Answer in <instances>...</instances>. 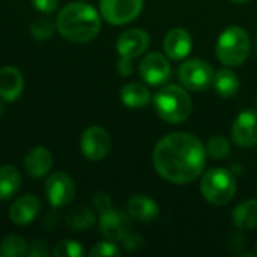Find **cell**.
Segmentation results:
<instances>
[{
	"label": "cell",
	"mask_w": 257,
	"mask_h": 257,
	"mask_svg": "<svg viewBox=\"0 0 257 257\" xmlns=\"http://www.w3.org/2000/svg\"><path fill=\"white\" fill-rule=\"evenodd\" d=\"M205 145L190 133H170L155 146L152 163L157 173L173 184L182 185L196 181L206 167Z\"/></svg>",
	"instance_id": "1"
},
{
	"label": "cell",
	"mask_w": 257,
	"mask_h": 257,
	"mask_svg": "<svg viewBox=\"0 0 257 257\" xmlns=\"http://www.w3.org/2000/svg\"><path fill=\"white\" fill-rule=\"evenodd\" d=\"M56 27L65 39L75 44H84L98 36L101 30V17L92 5L74 2L59 11Z\"/></svg>",
	"instance_id": "2"
},
{
	"label": "cell",
	"mask_w": 257,
	"mask_h": 257,
	"mask_svg": "<svg viewBox=\"0 0 257 257\" xmlns=\"http://www.w3.org/2000/svg\"><path fill=\"white\" fill-rule=\"evenodd\" d=\"M154 107L157 114L164 122L178 125L190 117L193 110V101L182 84H169L161 87L155 93Z\"/></svg>",
	"instance_id": "3"
},
{
	"label": "cell",
	"mask_w": 257,
	"mask_h": 257,
	"mask_svg": "<svg viewBox=\"0 0 257 257\" xmlns=\"http://www.w3.org/2000/svg\"><path fill=\"white\" fill-rule=\"evenodd\" d=\"M217 59L227 68H238L250 56V36L241 26H229L217 39Z\"/></svg>",
	"instance_id": "4"
},
{
	"label": "cell",
	"mask_w": 257,
	"mask_h": 257,
	"mask_svg": "<svg viewBox=\"0 0 257 257\" xmlns=\"http://www.w3.org/2000/svg\"><path fill=\"white\" fill-rule=\"evenodd\" d=\"M200 193L203 199L215 206H224L232 202L236 193L235 176L223 167H214L202 173Z\"/></svg>",
	"instance_id": "5"
},
{
	"label": "cell",
	"mask_w": 257,
	"mask_h": 257,
	"mask_svg": "<svg viewBox=\"0 0 257 257\" xmlns=\"http://www.w3.org/2000/svg\"><path fill=\"white\" fill-rule=\"evenodd\" d=\"M214 69L212 66L202 60V59H188L182 62L178 68V78L179 83L193 92H203L206 90L214 80Z\"/></svg>",
	"instance_id": "6"
},
{
	"label": "cell",
	"mask_w": 257,
	"mask_h": 257,
	"mask_svg": "<svg viewBox=\"0 0 257 257\" xmlns=\"http://www.w3.org/2000/svg\"><path fill=\"white\" fill-rule=\"evenodd\" d=\"M143 11V0H101V17L113 24L123 26L134 21Z\"/></svg>",
	"instance_id": "7"
},
{
	"label": "cell",
	"mask_w": 257,
	"mask_h": 257,
	"mask_svg": "<svg viewBox=\"0 0 257 257\" xmlns=\"http://www.w3.org/2000/svg\"><path fill=\"white\" fill-rule=\"evenodd\" d=\"M99 233L111 242L123 241V238L133 232V218L114 208H110L104 212H101L99 221H98Z\"/></svg>",
	"instance_id": "8"
},
{
	"label": "cell",
	"mask_w": 257,
	"mask_h": 257,
	"mask_svg": "<svg viewBox=\"0 0 257 257\" xmlns=\"http://www.w3.org/2000/svg\"><path fill=\"white\" fill-rule=\"evenodd\" d=\"M80 149L89 161H101L111 151V137L101 126H89L81 134Z\"/></svg>",
	"instance_id": "9"
},
{
	"label": "cell",
	"mask_w": 257,
	"mask_h": 257,
	"mask_svg": "<svg viewBox=\"0 0 257 257\" xmlns=\"http://www.w3.org/2000/svg\"><path fill=\"white\" fill-rule=\"evenodd\" d=\"M139 74L142 80L149 86H163L169 81L172 75V66L169 59L161 53H149L146 54L140 65Z\"/></svg>",
	"instance_id": "10"
},
{
	"label": "cell",
	"mask_w": 257,
	"mask_h": 257,
	"mask_svg": "<svg viewBox=\"0 0 257 257\" xmlns=\"http://www.w3.org/2000/svg\"><path fill=\"white\" fill-rule=\"evenodd\" d=\"M232 142L244 149L254 148L257 145V110H242L232 123L230 128Z\"/></svg>",
	"instance_id": "11"
},
{
	"label": "cell",
	"mask_w": 257,
	"mask_h": 257,
	"mask_svg": "<svg viewBox=\"0 0 257 257\" xmlns=\"http://www.w3.org/2000/svg\"><path fill=\"white\" fill-rule=\"evenodd\" d=\"M44 191L53 208H62L72 202L75 196V184L69 175L57 172L48 176Z\"/></svg>",
	"instance_id": "12"
},
{
	"label": "cell",
	"mask_w": 257,
	"mask_h": 257,
	"mask_svg": "<svg viewBox=\"0 0 257 257\" xmlns=\"http://www.w3.org/2000/svg\"><path fill=\"white\" fill-rule=\"evenodd\" d=\"M151 45V36L143 29H128L125 30L116 42V50L119 56L136 59L146 53Z\"/></svg>",
	"instance_id": "13"
},
{
	"label": "cell",
	"mask_w": 257,
	"mask_h": 257,
	"mask_svg": "<svg viewBox=\"0 0 257 257\" xmlns=\"http://www.w3.org/2000/svg\"><path fill=\"white\" fill-rule=\"evenodd\" d=\"M164 53L172 60H184L193 50V38L184 27H175L164 38Z\"/></svg>",
	"instance_id": "14"
},
{
	"label": "cell",
	"mask_w": 257,
	"mask_h": 257,
	"mask_svg": "<svg viewBox=\"0 0 257 257\" xmlns=\"http://www.w3.org/2000/svg\"><path fill=\"white\" fill-rule=\"evenodd\" d=\"M126 211H128V215L133 218V221H137L142 224L152 223L160 215L158 203L146 194L131 196L126 203Z\"/></svg>",
	"instance_id": "15"
},
{
	"label": "cell",
	"mask_w": 257,
	"mask_h": 257,
	"mask_svg": "<svg viewBox=\"0 0 257 257\" xmlns=\"http://www.w3.org/2000/svg\"><path fill=\"white\" fill-rule=\"evenodd\" d=\"M39 209V199L35 194H24L12 203L9 209V218L15 226H27L36 218Z\"/></svg>",
	"instance_id": "16"
},
{
	"label": "cell",
	"mask_w": 257,
	"mask_h": 257,
	"mask_svg": "<svg viewBox=\"0 0 257 257\" xmlns=\"http://www.w3.org/2000/svg\"><path fill=\"white\" fill-rule=\"evenodd\" d=\"M24 89V78L14 66H3L0 69V99L6 102L17 101Z\"/></svg>",
	"instance_id": "17"
},
{
	"label": "cell",
	"mask_w": 257,
	"mask_h": 257,
	"mask_svg": "<svg viewBox=\"0 0 257 257\" xmlns=\"http://www.w3.org/2000/svg\"><path fill=\"white\" fill-rule=\"evenodd\" d=\"M53 167V155L44 146H35L24 158V169L30 178H42Z\"/></svg>",
	"instance_id": "18"
},
{
	"label": "cell",
	"mask_w": 257,
	"mask_h": 257,
	"mask_svg": "<svg viewBox=\"0 0 257 257\" xmlns=\"http://www.w3.org/2000/svg\"><path fill=\"white\" fill-rule=\"evenodd\" d=\"M232 224L244 232V230H253L257 227V199H250L245 202H241L235 206L232 212Z\"/></svg>",
	"instance_id": "19"
},
{
	"label": "cell",
	"mask_w": 257,
	"mask_h": 257,
	"mask_svg": "<svg viewBox=\"0 0 257 257\" xmlns=\"http://www.w3.org/2000/svg\"><path fill=\"white\" fill-rule=\"evenodd\" d=\"M212 86L218 96L221 98H232L239 90V78L230 68H221L214 74Z\"/></svg>",
	"instance_id": "20"
},
{
	"label": "cell",
	"mask_w": 257,
	"mask_h": 257,
	"mask_svg": "<svg viewBox=\"0 0 257 257\" xmlns=\"http://www.w3.org/2000/svg\"><path fill=\"white\" fill-rule=\"evenodd\" d=\"M120 101L130 108H142L149 104L151 92L142 83H128L120 90Z\"/></svg>",
	"instance_id": "21"
},
{
	"label": "cell",
	"mask_w": 257,
	"mask_h": 257,
	"mask_svg": "<svg viewBox=\"0 0 257 257\" xmlns=\"http://www.w3.org/2000/svg\"><path fill=\"white\" fill-rule=\"evenodd\" d=\"M21 187V175L15 166L6 164L0 167V200H9Z\"/></svg>",
	"instance_id": "22"
},
{
	"label": "cell",
	"mask_w": 257,
	"mask_h": 257,
	"mask_svg": "<svg viewBox=\"0 0 257 257\" xmlns=\"http://www.w3.org/2000/svg\"><path fill=\"white\" fill-rule=\"evenodd\" d=\"M95 221H96L95 212L90 208H86V206L74 208L66 215V223L74 230H87V229L93 227Z\"/></svg>",
	"instance_id": "23"
},
{
	"label": "cell",
	"mask_w": 257,
	"mask_h": 257,
	"mask_svg": "<svg viewBox=\"0 0 257 257\" xmlns=\"http://www.w3.org/2000/svg\"><path fill=\"white\" fill-rule=\"evenodd\" d=\"M29 245L20 235H8L0 242V257H21L27 254Z\"/></svg>",
	"instance_id": "24"
},
{
	"label": "cell",
	"mask_w": 257,
	"mask_h": 257,
	"mask_svg": "<svg viewBox=\"0 0 257 257\" xmlns=\"http://www.w3.org/2000/svg\"><path fill=\"white\" fill-rule=\"evenodd\" d=\"M205 149L212 160H223L230 154V142L224 136H212L205 145Z\"/></svg>",
	"instance_id": "25"
},
{
	"label": "cell",
	"mask_w": 257,
	"mask_h": 257,
	"mask_svg": "<svg viewBox=\"0 0 257 257\" xmlns=\"http://www.w3.org/2000/svg\"><path fill=\"white\" fill-rule=\"evenodd\" d=\"M83 254H84L83 245L74 239L60 241L53 250V256L54 257H81Z\"/></svg>",
	"instance_id": "26"
},
{
	"label": "cell",
	"mask_w": 257,
	"mask_h": 257,
	"mask_svg": "<svg viewBox=\"0 0 257 257\" xmlns=\"http://www.w3.org/2000/svg\"><path fill=\"white\" fill-rule=\"evenodd\" d=\"M56 29L57 27L50 20H36L30 27V35L38 41H45L54 35Z\"/></svg>",
	"instance_id": "27"
},
{
	"label": "cell",
	"mask_w": 257,
	"mask_h": 257,
	"mask_svg": "<svg viewBox=\"0 0 257 257\" xmlns=\"http://www.w3.org/2000/svg\"><path fill=\"white\" fill-rule=\"evenodd\" d=\"M119 254H120V250L117 248V245L111 241H107V239L104 242L93 245V248L89 253L90 257H116Z\"/></svg>",
	"instance_id": "28"
},
{
	"label": "cell",
	"mask_w": 257,
	"mask_h": 257,
	"mask_svg": "<svg viewBox=\"0 0 257 257\" xmlns=\"http://www.w3.org/2000/svg\"><path fill=\"white\" fill-rule=\"evenodd\" d=\"M122 244H123V248L126 250V251H131V253H134V251H140L142 248H143V245H145V239H143V236L142 235H139V233H128L125 238H123V241H122Z\"/></svg>",
	"instance_id": "29"
},
{
	"label": "cell",
	"mask_w": 257,
	"mask_h": 257,
	"mask_svg": "<svg viewBox=\"0 0 257 257\" xmlns=\"http://www.w3.org/2000/svg\"><path fill=\"white\" fill-rule=\"evenodd\" d=\"M92 203L95 206V209L101 214L110 208H113V203H111V199L107 193H96L92 199Z\"/></svg>",
	"instance_id": "30"
},
{
	"label": "cell",
	"mask_w": 257,
	"mask_h": 257,
	"mask_svg": "<svg viewBox=\"0 0 257 257\" xmlns=\"http://www.w3.org/2000/svg\"><path fill=\"white\" fill-rule=\"evenodd\" d=\"M48 254V247L44 239H35L27 250L29 257H45Z\"/></svg>",
	"instance_id": "31"
},
{
	"label": "cell",
	"mask_w": 257,
	"mask_h": 257,
	"mask_svg": "<svg viewBox=\"0 0 257 257\" xmlns=\"http://www.w3.org/2000/svg\"><path fill=\"white\" fill-rule=\"evenodd\" d=\"M33 8L42 14H51L57 9V0H30Z\"/></svg>",
	"instance_id": "32"
},
{
	"label": "cell",
	"mask_w": 257,
	"mask_h": 257,
	"mask_svg": "<svg viewBox=\"0 0 257 257\" xmlns=\"http://www.w3.org/2000/svg\"><path fill=\"white\" fill-rule=\"evenodd\" d=\"M133 60H134V59H130V57H122V56H120V59L117 60L116 69H117V72H119L122 77H128V75H131V74H133V71H134Z\"/></svg>",
	"instance_id": "33"
},
{
	"label": "cell",
	"mask_w": 257,
	"mask_h": 257,
	"mask_svg": "<svg viewBox=\"0 0 257 257\" xmlns=\"http://www.w3.org/2000/svg\"><path fill=\"white\" fill-rule=\"evenodd\" d=\"M229 2H232V3H235V5H245V3H248L250 0H229Z\"/></svg>",
	"instance_id": "34"
},
{
	"label": "cell",
	"mask_w": 257,
	"mask_h": 257,
	"mask_svg": "<svg viewBox=\"0 0 257 257\" xmlns=\"http://www.w3.org/2000/svg\"><path fill=\"white\" fill-rule=\"evenodd\" d=\"M3 113H5V105H3V102L0 101V117L3 116Z\"/></svg>",
	"instance_id": "35"
},
{
	"label": "cell",
	"mask_w": 257,
	"mask_h": 257,
	"mask_svg": "<svg viewBox=\"0 0 257 257\" xmlns=\"http://www.w3.org/2000/svg\"><path fill=\"white\" fill-rule=\"evenodd\" d=\"M256 48H257V35H256Z\"/></svg>",
	"instance_id": "36"
},
{
	"label": "cell",
	"mask_w": 257,
	"mask_h": 257,
	"mask_svg": "<svg viewBox=\"0 0 257 257\" xmlns=\"http://www.w3.org/2000/svg\"><path fill=\"white\" fill-rule=\"evenodd\" d=\"M256 102H257V95H256Z\"/></svg>",
	"instance_id": "37"
}]
</instances>
